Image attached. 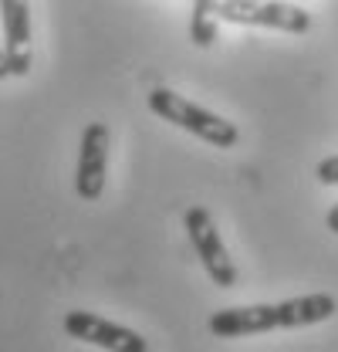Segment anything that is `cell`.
I'll use <instances>...</instances> for the list:
<instances>
[{
    "label": "cell",
    "instance_id": "cell-1",
    "mask_svg": "<svg viewBox=\"0 0 338 352\" xmlns=\"http://www.w3.org/2000/svg\"><path fill=\"white\" fill-rule=\"evenodd\" d=\"M335 298L328 292L318 295H301L278 305H240V308H220L210 315V332L216 339H244V336H260L274 329H308L318 322H328L335 315Z\"/></svg>",
    "mask_w": 338,
    "mask_h": 352
},
{
    "label": "cell",
    "instance_id": "cell-9",
    "mask_svg": "<svg viewBox=\"0 0 338 352\" xmlns=\"http://www.w3.org/2000/svg\"><path fill=\"white\" fill-rule=\"evenodd\" d=\"M315 176L325 183V186H335L338 183V156H328V160H322L318 166H315Z\"/></svg>",
    "mask_w": 338,
    "mask_h": 352
},
{
    "label": "cell",
    "instance_id": "cell-5",
    "mask_svg": "<svg viewBox=\"0 0 338 352\" xmlns=\"http://www.w3.org/2000/svg\"><path fill=\"white\" fill-rule=\"evenodd\" d=\"M65 332L78 342L98 346L105 352H149V342L135 329H126L119 322H109L95 311H82V308L65 315Z\"/></svg>",
    "mask_w": 338,
    "mask_h": 352
},
{
    "label": "cell",
    "instance_id": "cell-8",
    "mask_svg": "<svg viewBox=\"0 0 338 352\" xmlns=\"http://www.w3.org/2000/svg\"><path fill=\"white\" fill-rule=\"evenodd\" d=\"M216 24L220 17L213 14V0H193V21H190V38L196 47H210L216 41Z\"/></svg>",
    "mask_w": 338,
    "mask_h": 352
},
{
    "label": "cell",
    "instance_id": "cell-6",
    "mask_svg": "<svg viewBox=\"0 0 338 352\" xmlns=\"http://www.w3.org/2000/svg\"><path fill=\"white\" fill-rule=\"evenodd\" d=\"M105 173H109V126L105 122H88L82 132L78 170H75L78 197L95 204L105 193Z\"/></svg>",
    "mask_w": 338,
    "mask_h": 352
},
{
    "label": "cell",
    "instance_id": "cell-7",
    "mask_svg": "<svg viewBox=\"0 0 338 352\" xmlns=\"http://www.w3.org/2000/svg\"><path fill=\"white\" fill-rule=\"evenodd\" d=\"M0 24H3V54L14 78H24L34 61L31 47V3L27 0H0Z\"/></svg>",
    "mask_w": 338,
    "mask_h": 352
},
{
    "label": "cell",
    "instance_id": "cell-11",
    "mask_svg": "<svg viewBox=\"0 0 338 352\" xmlns=\"http://www.w3.org/2000/svg\"><path fill=\"white\" fill-rule=\"evenodd\" d=\"M3 78H10V65H7V54H3V47H0V82Z\"/></svg>",
    "mask_w": 338,
    "mask_h": 352
},
{
    "label": "cell",
    "instance_id": "cell-10",
    "mask_svg": "<svg viewBox=\"0 0 338 352\" xmlns=\"http://www.w3.org/2000/svg\"><path fill=\"white\" fill-rule=\"evenodd\" d=\"M325 223H328V230H332V234H338V204L332 207V210H328V217H325Z\"/></svg>",
    "mask_w": 338,
    "mask_h": 352
},
{
    "label": "cell",
    "instance_id": "cell-2",
    "mask_svg": "<svg viewBox=\"0 0 338 352\" xmlns=\"http://www.w3.org/2000/svg\"><path fill=\"white\" fill-rule=\"evenodd\" d=\"M149 109L159 119L172 122L176 129H186L190 135L210 142L213 149H234L240 142V129L234 122H227L223 116H216L210 109H203V105L176 95L172 88H153L149 91Z\"/></svg>",
    "mask_w": 338,
    "mask_h": 352
},
{
    "label": "cell",
    "instance_id": "cell-3",
    "mask_svg": "<svg viewBox=\"0 0 338 352\" xmlns=\"http://www.w3.org/2000/svg\"><path fill=\"white\" fill-rule=\"evenodd\" d=\"M213 14L220 21L247 24V28H271L288 34L311 31V14L288 0H213Z\"/></svg>",
    "mask_w": 338,
    "mask_h": 352
},
{
    "label": "cell",
    "instance_id": "cell-4",
    "mask_svg": "<svg viewBox=\"0 0 338 352\" xmlns=\"http://www.w3.org/2000/svg\"><path fill=\"white\" fill-rule=\"evenodd\" d=\"M183 223H186V237H190L196 258L203 264V271L210 274V281L216 288H234L237 285V264L230 258V251H227V244H223V237H220V230L213 223L210 210L207 207H190Z\"/></svg>",
    "mask_w": 338,
    "mask_h": 352
}]
</instances>
